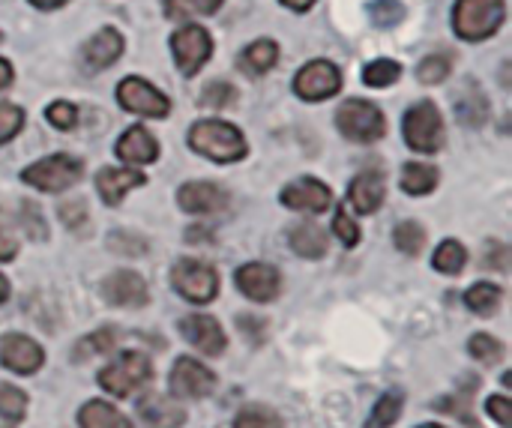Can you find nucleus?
<instances>
[{"mask_svg":"<svg viewBox=\"0 0 512 428\" xmlns=\"http://www.w3.org/2000/svg\"><path fill=\"white\" fill-rule=\"evenodd\" d=\"M189 147L195 153H201L204 159L219 162V165L240 162L249 153L243 132L228 120H198L189 129Z\"/></svg>","mask_w":512,"mask_h":428,"instance_id":"1","label":"nucleus"},{"mask_svg":"<svg viewBox=\"0 0 512 428\" xmlns=\"http://www.w3.org/2000/svg\"><path fill=\"white\" fill-rule=\"evenodd\" d=\"M507 21V0H456L453 30L465 42H483L495 36Z\"/></svg>","mask_w":512,"mask_h":428,"instance_id":"2","label":"nucleus"},{"mask_svg":"<svg viewBox=\"0 0 512 428\" xmlns=\"http://www.w3.org/2000/svg\"><path fill=\"white\" fill-rule=\"evenodd\" d=\"M153 381V363L141 351H123L117 354L102 372H99V387L117 399H126L147 387Z\"/></svg>","mask_w":512,"mask_h":428,"instance_id":"3","label":"nucleus"},{"mask_svg":"<svg viewBox=\"0 0 512 428\" xmlns=\"http://www.w3.org/2000/svg\"><path fill=\"white\" fill-rule=\"evenodd\" d=\"M402 138L417 153H429V156L438 153L444 147V138H447L441 108L435 102H429V99L411 105L405 120H402Z\"/></svg>","mask_w":512,"mask_h":428,"instance_id":"4","label":"nucleus"},{"mask_svg":"<svg viewBox=\"0 0 512 428\" xmlns=\"http://www.w3.org/2000/svg\"><path fill=\"white\" fill-rule=\"evenodd\" d=\"M81 177H84V162L69 156V153L45 156V159H39L21 171V180L27 186H33L36 192H48V195L72 189Z\"/></svg>","mask_w":512,"mask_h":428,"instance_id":"5","label":"nucleus"},{"mask_svg":"<svg viewBox=\"0 0 512 428\" xmlns=\"http://www.w3.org/2000/svg\"><path fill=\"white\" fill-rule=\"evenodd\" d=\"M336 126L354 144H375L387 132V117L375 102L345 99L336 111Z\"/></svg>","mask_w":512,"mask_h":428,"instance_id":"6","label":"nucleus"},{"mask_svg":"<svg viewBox=\"0 0 512 428\" xmlns=\"http://www.w3.org/2000/svg\"><path fill=\"white\" fill-rule=\"evenodd\" d=\"M171 285L174 291L189 300V303H213L216 294H219V273L213 264L207 261H195V258H180L174 267H171Z\"/></svg>","mask_w":512,"mask_h":428,"instance_id":"7","label":"nucleus"},{"mask_svg":"<svg viewBox=\"0 0 512 428\" xmlns=\"http://www.w3.org/2000/svg\"><path fill=\"white\" fill-rule=\"evenodd\" d=\"M171 54H174L177 69H180L186 78H192V75H198L201 66L213 57V36L207 33V27L186 21V24L177 27L174 36H171Z\"/></svg>","mask_w":512,"mask_h":428,"instance_id":"8","label":"nucleus"},{"mask_svg":"<svg viewBox=\"0 0 512 428\" xmlns=\"http://www.w3.org/2000/svg\"><path fill=\"white\" fill-rule=\"evenodd\" d=\"M117 102L123 111L129 114H138V117H153V120H162L171 114V102L168 96L153 87L150 81L138 78V75H129L117 84Z\"/></svg>","mask_w":512,"mask_h":428,"instance_id":"9","label":"nucleus"},{"mask_svg":"<svg viewBox=\"0 0 512 428\" xmlns=\"http://www.w3.org/2000/svg\"><path fill=\"white\" fill-rule=\"evenodd\" d=\"M342 90V72L330 60H309L294 75V93L303 102H324Z\"/></svg>","mask_w":512,"mask_h":428,"instance_id":"10","label":"nucleus"},{"mask_svg":"<svg viewBox=\"0 0 512 428\" xmlns=\"http://www.w3.org/2000/svg\"><path fill=\"white\" fill-rule=\"evenodd\" d=\"M234 285L252 303H273L282 294V273L273 264L252 261V264H243L234 273Z\"/></svg>","mask_w":512,"mask_h":428,"instance_id":"11","label":"nucleus"},{"mask_svg":"<svg viewBox=\"0 0 512 428\" xmlns=\"http://www.w3.org/2000/svg\"><path fill=\"white\" fill-rule=\"evenodd\" d=\"M177 204L189 216H216L225 213L231 204V195L210 180H189L177 189Z\"/></svg>","mask_w":512,"mask_h":428,"instance_id":"12","label":"nucleus"},{"mask_svg":"<svg viewBox=\"0 0 512 428\" xmlns=\"http://www.w3.org/2000/svg\"><path fill=\"white\" fill-rule=\"evenodd\" d=\"M168 381H171V393L177 399H207L216 390V375L192 357H180L171 366Z\"/></svg>","mask_w":512,"mask_h":428,"instance_id":"13","label":"nucleus"},{"mask_svg":"<svg viewBox=\"0 0 512 428\" xmlns=\"http://www.w3.org/2000/svg\"><path fill=\"white\" fill-rule=\"evenodd\" d=\"M126 48V39L117 27H99L84 45H81V69L87 75H96L120 60Z\"/></svg>","mask_w":512,"mask_h":428,"instance_id":"14","label":"nucleus"},{"mask_svg":"<svg viewBox=\"0 0 512 428\" xmlns=\"http://www.w3.org/2000/svg\"><path fill=\"white\" fill-rule=\"evenodd\" d=\"M45 363V351L24 333H6L0 339V366L15 375H33Z\"/></svg>","mask_w":512,"mask_h":428,"instance_id":"15","label":"nucleus"},{"mask_svg":"<svg viewBox=\"0 0 512 428\" xmlns=\"http://www.w3.org/2000/svg\"><path fill=\"white\" fill-rule=\"evenodd\" d=\"M102 297L120 309H144L150 303V288L135 270H114L108 279H102Z\"/></svg>","mask_w":512,"mask_h":428,"instance_id":"16","label":"nucleus"},{"mask_svg":"<svg viewBox=\"0 0 512 428\" xmlns=\"http://www.w3.org/2000/svg\"><path fill=\"white\" fill-rule=\"evenodd\" d=\"M282 204L297 213H324L333 207V192L315 177H300L282 189Z\"/></svg>","mask_w":512,"mask_h":428,"instance_id":"17","label":"nucleus"},{"mask_svg":"<svg viewBox=\"0 0 512 428\" xmlns=\"http://www.w3.org/2000/svg\"><path fill=\"white\" fill-rule=\"evenodd\" d=\"M180 333H183V339H186L195 351H201L204 357H219V354H225V348H228L225 330L219 327L216 318H210V315H204V312L183 318V321H180Z\"/></svg>","mask_w":512,"mask_h":428,"instance_id":"18","label":"nucleus"},{"mask_svg":"<svg viewBox=\"0 0 512 428\" xmlns=\"http://www.w3.org/2000/svg\"><path fill=\"white\" fill-rule=\"evenodd\" d=\"M147 177L135 168H114V165H105L99 174H96V192L99 198L108 204V207H117L132 189L144 186Z\"/></svg>","mask_w":512,"mask_h":428,"instance_id":"19","label":"nucleus"},{"mask_svg":"<svg viewBox=\"0 0 512 428\" xmlns=\"http://www.w3.org/2000/svg\"><path fill=\"white\" fill-rule=\"evenodd\" d=\"M387 198V186H384V177L378 171H363L351 180L348 186V204L354 207V213L360 216H372L381 210Z\"/></svg>","mask_w":512,"mask_h":428,"instance_id":"20","label":"nucleus"},{"mask_svg":"<svg viewBox=\"0 0 512 428\" xmlns=\"http://www.w3.org/2000/svg\"><path fill=\"white\" fill-rule=\"evenodd\" d=\"M117 156L126 165H150L159 159V141L144 129V126H132L120 135L117 141Z\"/></svg>","mask_w":512,"mask_h":428,"instance_id":"21","label":"nucleus"},{"mask_svg":"<svg viewBox=\"0 0 512 428\" xmlns=\"http://www.w3.org/2000/svg\"><path fill=\"white\" fill-rule=\"evenodd\" d=\"M138 414L147 428H180L186 423V411L168 396H147L138 405Z\"/></svg>","mask_w":512,"mask_h":428,"instance_id":"22","label":"nucleus"},{"mask_svg":"<svg viewBox=\"0 0 512 428\" xmlns=\"http://www.w3.org/2000/svg\"><path fill=\"white\" fill-rule=\"evenodd\" d=\"M276 63H279V45L273 39H255L237 54V69L252 78L267 75Z\"/></svg>","mask_w":512,"mask_h":428,"instance_id":"23","label":"nucleus"},{"mask_svg":"<svg viewBox=\"0 0 512 428\" xmlns=\"http://www.w3.org/2000/svg\"><path fill=\"white\" fill-rule=\"evenodd\" d=\"M288 246H291L294 255L309 258V261H318V258L327 255V246H330V243H327V234H324L321 225L303 222V225H294V228L288 231Z\"/></svg>","mask_w":512,"mask_h":428,"instance_id":"24","label":"nucleus"},{"mask_svg":"<svg viewBox=\"0 0 512 428\" xmlns=\"http://www.w3.org/2000/svg\"><path fill=\"white\" fill-rule=\"evenodd\" d=\"M438 183H441V174H438V168L429 165V162H408V165L402 168V180H399L402 192L417 195V198L432 195V192L438 189Z\"/></svg>","mask_w":512,"mask_h":428,"instance_id":"25","label":"nucleus"},{"mask_svg":"<svg viewBox=\"0 0 512 428\" xmlns=\"http://www.w3.org/2000/svg\"><path fill=\"white\" fill-rule=\"evenodd\" d=\"M456 114L468 126H483L489 120V114H492V105H489V99L483 96V90L477 84H468L456 96Z\"/></svg>","mask_w":512,"mask_h":428,"instance_id":"26","label":"nucleus"},{"mask_svg":"<svg viewBox=\"0 0 512 428\" xmlns=\"http://www.w3.org/2000/svg\"><path fill=\"white\" fill-rule=\"evenodd\" d=\"M78 426L81 428H135L114 405L93 399L78 411Z\"/></svg>","mask_w":512,"mask_h":428,"instance_id":"27","label":"nucleus"},{"mask_svg":"<svg viewBox=\"0 0 512 428\" xmlns=\"http://www.w3.org/2000/svg\"><path fill=\"white\" fill-rule=\"evenodd\" d=\"M501 300H504V291H501L498 285H492V282H477V285H471V288L465 291V306H468L474 315H480V318L495 315L498 306H501Z\"/></svg>","mask_w":512,"mask_h":428,"instance_id":"28","label":"nucleus"},{"mask_svg":"<svg viewBox=\"0 0 512 428\" xmlns=\"http://www.w3.org/2000/svg\"><path fill=\"white\" fill-rule=\"evenodd\" d=\"M435 270L444 273V276H459L465 267H468V249L459 243V240H444L438 249H435V258H432Z\"/></svg>","mask_w":512,"mask_h":428,"instance_id":"29","label":"nucleus"},{"mask_svg":"<svg viewBox=\"0 0 512 428\" xmlns=\"http://www.w3.org/2000/svg\"><path fill=\"white\" fill-rule=\"evenodd\" d=\"M24 414H27V396L12 384H0V428H18Z\"/></svg>","mask_w":512,"mask_h":428,"instance_id":"30","label":"nucleus"},{"mask_svg":"<svg viewBox=\"0 0 512 428\" xmlns=\"http://www.w3.org/2000/svg\"><path fill=\"white\" fill-rule=\"evenodd\" d=\"M402 405H405V399H402V393H399V390L384 393V396L375 402V408H372V414H369V420H366V428L396 426V423H399V417H402Z\"/></svg>","mask_w":512,"mask_h":428,"instance_id":"31","label":"nucleus"},{"mask_svg":"<svg viewBox=\"0 0 512 428\" xmlns=\"http://www.w3.org/2000/svg\"><path fill=\"white\" fill-rule=\"evenodd\" d=\"M117 330L114 327H108V330H96V333H90V336H84L78 345H75V360L81 363V360H90V357H105V354H111L114 351V345H117Z\"/></svg>","mask_w":512,"mask_h":428,"instance_id":"32","label":"nucleus"},{"mask_svg":"<svg viewBox=\"0 0 512 428\" xmlns=\"http://www.w3.org/2000/svg\"><path fill=\"white\" fill-rule=\"evenodd\" d=\"M225 0H162V9L171 21H189L192 15H213Z\"/></svg>","mask_w":512,"mask_h":428,"instance_id":"33","label":"nucleus"},{"mask_svg":"<svg viewBox=\"0 0 512 428\" xmlns=\"http://www.w3.org/2000/svg\"><path fill=\"white\" fill-rule=\"evenodd\" d=\"M468 354H471L474 360L486 363V366H498V363L504 360L507 348H504L501 339H495V336H489V333H477V336H471V342H468Z\"/></svg>","mask_w":512,"mask_h":428,"instance_id":"34","label":"nucleus"},{"mask_svg":"<svg viewBox=\"0 0 512 428\" xmlns=\"http://www.w3.org/2000/svg\"><path fill=\"white\" fill-rule=\"evenodd\" d=\"M234 428H285L282 417L267 405H249L237 414Z\"/></svg>","mask_w":512,"mask_h":428,"instance_id":"35","label":"nucleus"},{"mask_svg":"<svg viewBox=\"0 0 512 428\" xmlns=\"http://www.w3.org/2000/svg\"><path fill=\"white\" fill-rule=\"evenodd\" d=\"M399 75H402V66L396 60L381 57V60H372L363 69V84H369V87H390V84L399 81Z\"/></svg>","mask_w":512,"mask_h":428,"instance_id":"36","label":"nucleus"},{"mask_svg":"<svg viewBox=\"0 0 512 428\" xmlns=\"http://www.w3.org/2000/svg\"><path fill=\"white\" fill-rule=\"evenodd\" d=\"M393 243H396V249L405 252V255H420L423 246H426V231H423V225H417V222H402V225H396V231H393Z\"/></svg>","mask_w":512,"mask_h":428,"instance_id":"37","label":"nucleus"},{"mask_svg":"<svg viewBox=\"0 0 512 428\" xmlns=\"http://www.w3.org/2000/svg\"><path fill=\"white\" fill-rule=\"evenodd\" d=\"M450 72H453V63H450L447 54H429V57H423L420 66H417V78H420L423 84H441V81L450 78Z\"/></svg>","mask_w":512,"mask_h":428,"instance_id":"38","label":"nucleus"},{"mask_svg":"<svg viewBox=\"0 0 512 428\" xmlns=\"http://www.w3.org/2000/svg\"><path fill=\"white\" fill-rule=\"evenodd\" d=\"M198 102H201L204 108H231V105L237 102V90H234L228 81H210V84L201 90Z\"/></svg>","mask_w":512,"mask_h":428,"instance_id":"39","label":"nucleus"},{"mask_svg":"<svg viewBox=\"0 0 512 428\" xmlns=\"http://www.w3.org/2000/svg\"><path fill=\"white\" fill-rule=\"evenodd\" d=\"M369 15L378 27H396L405 18V3L402 0H372Z\"/></svg>","mask_w":512,"mask_h":428,"instance_id":"40","label":"nucleus"},{"mask_svg":"<svg viewBox=\"0 0 512 428\" xmlns=\"http://www.w3.org/2000/svg\"><path fill=\"white\" fill-rule=\"evenodd\" d=\"M45 117H48V123H51L54 129H60V132H69V129L78 126V108H75L72 102H63V99L51 102V105L45 108Z\"/></svg>","mask_w":512,"mask_h":428,"instance_id":"41","label":"nucleus"},{"mask_svg":"<svg viewBox=\"0 0 512 428\" xmlns=\"http://www.w3.org/2000/svg\"><path fill=\"white\" fill-rule=\"evenodd\" d=\"M60 222H63L72 234H90V219H87L84 201H66V204L60 207Z\"/></svg>","mask_w":512,"mask_h":428,"instance_id":"42","label":"nucleus"},{"mask_svg":"<svg viewBox=\"0 0 512 428\" xmlns=\"http://www.w3.org/2000/svg\"><path fill=\"white\" fill-rule=\"evenodd\" d=\"M108 246H111L117 255H129V258H135V255H144V252H147V240H144V237H138V234H132V231H111Z\"/></svg>","mask_w":512,"mask_h":428,"instance_id":"43","label":"nucleus"},{"mask_svg":"<svg viewBox=\"0 0 512 428\" xmlns=\"http://www.w3.org/2000/svg\"><path fill=\"white\" fill-rule=\"evenodd\" d=\"M24 126V111L12 102H0V144L12 141Z\"/></svg>","mask_w":512,"mask_h":428,"instance_id":"44","label":"nucleus"},{"mask_svg":"<svg viewBox=\"0 0 512 428\" xmlns=\"http://www.w3.org/2000/svg\"><path fill=\"white\" fill-rule=\"evenodd\" d=\"M333 231L342 240V246H348V249H354L360 243V225H357V219L345 207H339V213L333 216Z\"/></svg>","mask_w":512,"mask_h":428,"instance_id":"45","label":"nucleus"},{"mask_svg":"<svg viewBox=\"0 0 512 428\" xmlns=\"http://www.w3.org/2000/svg\"><path fill=\"white\" fill-rule=\"evenodd\" d=\"M18 255V237H15V225L9 219V213L0 207V264H9Z\"/></svg>","mask_w":512,"mask_h":428,"instance_id":"46","label":"nucleus"},{"mask_svg":"<svg viewBox=\"0 0 512 428\" xmlns=\"http://www.w3.org/2000/svg\"><path fill=\"white\" fill-rule=\"evenodd\" d=\"M486 411H489V417H492V420H495L501 428H512L510 399H504V396H492V399L486 402Z\"/></svg>","mask_w":512,"mask_h":428,"instance_id":"47","label":"nucleus"},{"mask_svg":"<svg viewBox=\"0 0 512 428\" xmlns=\"http://www.w3.org/2000/svg\"><path fill=\"white\" fill-rule=\"evenodd\" d=\"M21 213H24V231L33 237V240H45L48 237V231H45V225H42V216H39V207H33V204H21Z\"/></svg>","mask_w":512,"mask_h":428,"instance_id":"48","label":"nucleus"},{"mask_svg":"<svg viewBox=\"0 0 512 428\" xmlns=\"http://www.w3.org/2000/svg\"><path fill=\"white\" fill-rule=\"evenodd\" d=\"M237 327L246 333V339L252 336V342H255V345H261V342H264V336H267V324H264V321H258V318H252V315H249V318H246V315H240V318H237Z\"/></svg>","mask_w":512,"mask_h":428,"instance_id":"49","label":"nucleus"},{"mask_svg":"<svg viewBox=\"0 0 512 428\" xmlns=\"http://www.w3.org/2000/svg\"><path fill=\"white\" fill-rule=\"evenodd\" d=\"M210 237H213V234H210L207 228H198V225L186 231V243H213Z\"/></svg>","mask_w":512,"mask_h":428,"instance_id":"50","label":"nucleus"},{"mask_svg":"<svg viewBox=\"0 0 512 428\" xmlns=\"http://www.w3.org/2000/svg\"><path fill=\"white\" fill-rule=\"evenodd\" d=\"M12 78H15V72H12V63L0 57V90H6V87L12 84Z\"/></svg>","mask_w":512,"mask_h":428,"instance_id":"51","label":"nucleus"},{"mask_svg":"<svg viewBox=\"0 0 512 428\" xmlns=\"http://www.w3.org/2000/svg\"><path fill=\"white\" fill-rule=\"evenodd\" d=\"M30 6H36V9H42V12H51V9H63L69 0H27Z\"/></svg>","mask_w":512,"mask_h":428,"instance_id":"52","label":"nucleus"},{"mask_svg":"<svg viewBox=\"0 0 512 428\" xmlns=\"http://www.w3.org/2000/svg\"><path fill=\"white\" fill-rule=\"evenodd\" d=\"M318 0H282V6H288L291 12H309Z\"/></svg>","mask_w":512,"mask_h":428,"instance_id":"53","label":"nucleus"},{"mask_svg":"<svg viewBox=\"0 0 512 428\" xmlns=\"http://www.w3.org/2000/svg\"><path fill=\"white\" fill-rule=\"evenodd\" d=\"M9 300V282H6V276L0 273V303H6Z\"/></svg>","mask_w":512,"mask_h":428,"instance_id":"54","label":"nucleus"},{"mask_svg":"<svg viewBox=\"0 0 512 428\" xmlns=\"http://www.w3.org/2000/svg\"><path fill=\"white\" fill-rule=\"evenodd\" d=\"M420 428H444V426H435V423H426V426H420Z\"/></svg>","mask_w":512,"mask_h":428,"instance_id":"55","label":"nucleus"},{"mask_svg":"<svg viewBox=\"0 0 512 428\" xmlns=\"http://www.w3.org/2000/svg\"><path fill=\"white\" fill-rule=\"evenodd\" d=\"M0 39H3V36H0Z\"/></svg>","mask_w":512,"mask_h":428,"instance_id":"56","label":"nucleus"}]
</instances>
